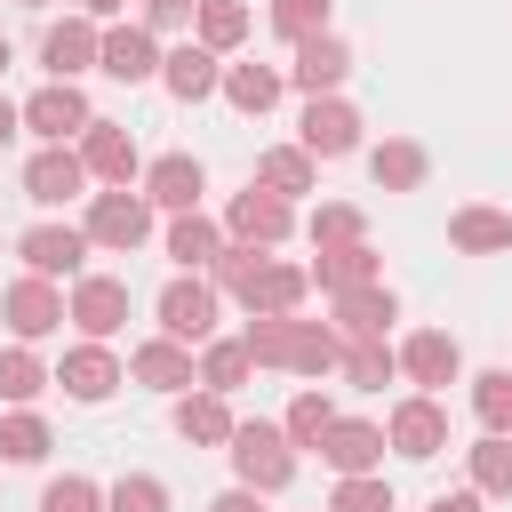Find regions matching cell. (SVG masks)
<instances>
[{"label":"cell","instance_id":"83f0119b","mask_svg":"<svg viewBox=\"0 0 512 512\" xmlns=\"http://www.w3.org/2000/svg\"><path fill=\"white\" fill-rule=\"evenodd\" d=\"M424 168H432V160H424V144H416V136H384V144L368 152L376 192H416V184H424Z\"/></svg>","mask_w":512,"mask_h":512},{"label":"cell","instance_id":"3957f363","mask_svg":"<svg viewBox=\"0 0 512 512\" xmlns=\"http://www.w3.org/2000/svg\"><path fill=\"white\" fill-rule=\"evenodd\" d=\"M288 232H296V208H288L280 192H264V184L232 192V208H224V240H240V248H280Z\"/></svg>","mask_w":512,"mask_h":512},{"label":"cell","instance_id":"52a82bcc","mask_svg":"<svg viewBox=\"0 0 512 512\" xmlns=\"http://www.w3.org/2000/svg\"><path fill=\"white\" fill-rule=\"evenodd\" d=\"M120 320H128V280H120V272H80V280H72V328H80L88 344H112Z\"/></svg>","mask_w":512,"mask_h":512},{"label":"cell","instance_id":"d4e9b609","mask_svg":"<svg viewBox=\"0 0 512 512\" xmlns=\"http://www.w3.org/2000/svg\"><path fill=\"white\" fill-rule=\"evenodd\" d=\"M232 432H240V416H232V400L224 392H184L176 400V440H192V448H232Z\"/></svg>","mask_w":512,"mask_h":512},{"label":"cell","instance_id":"ee69618b","mask_svg":"<svg viewBox=\"0 0 512 512\" xmlns=\"http://www.w3.org/2000/svg\"><path fill=\"white\" fill-rule=\"evenodd\" d=\"M328 512H392V488H384V472H360V480H336V496H328Z\"/></svg>","mask_w":512,"mask_h":512},{"label":"cell","instance_id":"484cf974","mask_svg":"<svg viewBox=\"0 0 512 512\" xmlns=\"http://www.w3.org/2000/svg\"><path fill=\"white\" fill-rule=\"evenodd\" d=\"M80 160H88V176H104L112 192H128V176H136V136H128V128H112V120H88Z\"/></svg>","mask_w":512,"mask_h":512},{"label":"cell","instance_id":"60d3db41","mask_svg":"<svg viewBox=\"0 0 512 512\" xmlns=\"http://www.w3.org/2000/svg\"><path fill=\"white\" fill-rule=\"evenodd\" d=\"M104 512H168V480H152V472H120V480L104 488Z\"/></svg>","mask_w":512,"mask_h":512},{"label":"cell","instance_id":"6da1fadb","mask_svg":"<svg viewBox=\"0 0 512 512\" xmlns=\"http://www.w3.org/2000/svg\"><path fill=\"white\" fill-rule=\"evenodd\" d=\"M240 344H248L256 368H288V376H328L344 360V336L328 320H296V312L288 320H248Z\"/></svg>","mask_w":512,"mask_h":512},{"label":"cell","instance_id":"74e56055","mask_svg":"<svg viewBox=\"0 0 512 512\" xmlns=\"http://www.w3.org/2000/svg\"><path fill=\"white\" fill-rule=\"evenodd\" d=\"M304 232H312V248H352V240H368V216L352 200H320Z\"/></svg>","mask_w":512,"mask_h":512},{"label":"cell","instance_id":"277c9868","mask_svg":"<svg viewBox=\"0 0 512 512\" xmlns=\"http://www.w3.org/2000/svg\"><path fill=\"white\" fill-rule=\"evenodd\" d=\"M80 232H88V248L128 256V248H144V232H152V200H144V192H96Z\"/></svg>","mask_w":512,"mask_h":512},{"label":"cell","instance_id":"7a4b0ae2","mask_svg":"<svg viewBox=\"0 0 512 512\" xmlns=\"http://www.w3.org/2000/svg\"><path fill=\"white\" fill-rule=\"evenodd\" d=\"M232 472H240V488H256V496H280L288 480H296V448H288V432L280 424H264V416H248L240 432H232Z\"/></svg>","mask_w":512,"mask_h":512},{"label":"cell","instance_id":"d6986e66","mask_svg":"<svg viewBox=\"0 0 512 512\" xmlns=\"http://www.w3.org/2000/svg\"><path fill=\"white\" fill-rule=\"evenodd\" d=\"M16 256H24V272H40V280H64V272H80V256H88V232H80V224H32V232L16 240Z\"/></svg>","mask_w":512,"mask_h":512},{"label":"cell","instance_id":"30bf717a","mask_svg":"<svg viewBox=\"0 0 512 512\" xmlns=\"http://www.w3.org/2000/svg\"><path fill=\"white\" fill-rule=\"evenodd\" d=\"M384 440H392V448H400L408 464H424V456H440V448H448V408H440L432 392H408V400L392 408Z\"/></svg>","mask_w":512,"mask_h":512},{"label":"cell","instance_id":"7402d4cb","mask_svg":"<svg viewBox=\"0 0 512 512\" xmlns=\"http://www.w3.org/2000/svg\"><path fill=\"white\" fill-rule=\"evenodd\" d=\"M376 280H384V256H376L368 240H352V248H312V288L352 296V288H376Z\"/></svg>","mask_w":512,"mask_h":512},{"label":"cell","instance_id":"8992f818","mask_svg":"<svg viewBox=\"0 0 512 512\" xmlns=\"http://www.w3.org/2000/svg\"><path fill=\"white\" fill-rule=\"evenodd\" d=\"M160 336H176V344H208V336H216V280L176 272V280L160 288Z\"/></svg>","mask_w":512,"mask_h":512},{"label":"cell","instance_id":"816d5d0a","mask_svg":"<svg viewBox=\"0 0 512 512\" xmlns=\"http://www.w3.org/2000/svg\"><path fill=\"white\" fill-rule=\"evenodd\" d=\"M24 8H48V0H24Z\"/></svg>","mask_w":512,"mask_h":512},{"label":"cell","instance_id":"8d00e7d4","mask_svg":"<svg viewBox=\"0 0 512 512\" xmlns=\"http://www.w3.org/2000/svg\"><path fill=\"white\" fill-rule=\"evenodd\" d=\"M200 48H216V56H232L240 40H248V0H200Z\"/></svg>","mask_w":512,"mask_h":512},{"label":"cell","instance_id":"8fae6325","mask_svg":"<svg viewBox=\"0 0 512 512\" xmlns=\"http://www.w3.org/2000/svg\"><path fill=\"white\" fill-rule=\"evenodd\" d=\"M88 96L72 88V80H48L40 96H24V128L40 136V144H64V136H88Z\"/></svg>","mask_w":512,"mask_h":512},{"label":"cell","instance_id":"e575fe53","mask_svg":"<svg viewBox=\"0 0 512 512\" xmlns=\"http://www.w3.org/2000/svg\"><path fill=\"white\" fill-rule=\"evenodd\" d=\"M336 368H344V384H352V392H384V384L400 376V352H392V344H344V360H336Z\"/></svg>","mask_w":512,"mask_h":512},{"label":"cell","instance_id":"f6af8a7d","mask_svg":"<svg viewBox=\"0 0 512 512\" xmlns=\"http://www.w3.org/2000/svg\"><path fill=\"white\" fill-rule=\"evenodd\" d=\"M200 16V0H144V24L152 32H176V24H192Z\"/></svg>","mask_w":512,"mask_h":512},{"label":"cell","instance_id":"603a6c76","mask_svg":"<svg viewBox=\"0 0 512 512\" xmlns=\"http://www.w3.org/2000/svg\"><path fill=\"white\" fill-rule=\"evenodd\" d=\"M400 376H408V384H424V392H432V384H456V376H464L456 336H448V328H416V336L400 344Z\"/></svg>","mask_w":512,"mask_h":512},{"label":"cell","instance_id":"681fc988","mask_svg":"<svg viewBox=\"0 0 512 512\" xmlns=\"http://www.w3.org/2000/svg\"><path fill=\"white\" fill-rule=\"evenodd\" d=\"M80 8H88V16H120V0H80Z\"/></svg>","mask_w":512,"mask_h":512},{"label":"cell","instance_id":"f546056e","mask_svg":"<svg viewBox=\"0 0 512 512\" xmlns=\"http://www.w3.org/2000/svg\"><path fill=\"white\" fill-rule=\"evenodd\" d=\"M224 104L248 112V120H264L280 104V64H224Z\"/></svg>","mask_w":512,"mask_h":512},{"label":"cell","instance_id":"d6a6232c","mask_svg":"<svg viewBox=\"0 0 512 512\" xmlns=\"http://www.w3.org/2000/svg\"><path fill=\"white\" fill-rule=\"evenodd\" d=\"M248 376H256V360H248V344H240V336H208V344H200V384H208V392H224V400H232Z\"/></svg>","mask_w":512,"mask_h":512},{"label":"cell","instance_id":"7c38bea8","mask_svg":"<svg viewBox=\"0 0 512 512\" xmlns=\"http://www.w3.org/2000/svg\"><path fill=\"white\" fill-rule=\"evenodd\" d=\"M96 56H104L96 16H64V24H48V32H40V64H48V80H80Z\"/></svg>","mask_w":512,"mask_h":512},{"label":"cell","instance_id":"836d02e7","mask_svg":"<svg viewBox=\"0 0 512 512\" xmlns=\"http://www.w3.org/2000/svg\"><path fill=\"white\" fill-rule=\"evenodd\" d=\"M328 424H336V408H328V392H320V384H304V392L288 400V416H280L288 448H320V440H328Z\"/></svg>","mask_w":512,"mask_h":512},{"label":"cell","instance_id":"5bb4252c","mask_svg":"<svg viewBox=\"0 0 512 512\" xmlns=\"http://www.w3.org/2000/svg\"><path fill=\"white\" fill-rule=\"evenodd\" d=\"M200 192H208V168H200L192 152H160V160L144 168V200H152V208H168V216H192V208H200Z\"/></svg>","mask_w":512,"mask_h":512},{"label":"cell","instance_id":"bcb514c9","mask_svg":"<svg viewBox=\"0 0 512 512\" xmlns=\"http://www.w3.org/2000/svg\"><path fill=\"white\" fill-rule=\"evenodd\" d=\"M208 512H264V496H256V488H224Z\"/></svg>","mask_w":512,"mask_h":512},{"label":"cell","instance_id":"4316f807","mask_svg":"<svg viewBox=\"0 0 512 512\" xmlns=\"http://www.w3.org/2000/svg\"><path fill=\"white\" fill-rule=\"evenodd\" d=\"M248 184H264L280 200H304V192H320V160L304 144H272V152H256V176Z\"/></svg>","mask_w":512,"mask_h":512},{"label":"cell","instance_id":"f35d334b","mask_svg":"<svg viewBox=\"0 0 512 512\" xmlns=\"http://www.w3.org/2000/svg\"><path fill=\"white\" fill-rule=\"evenodd\" d=\"M472 488L480 496H512V432L472 440Z\"/></svg>","mask_w":512,"mask_h":512},{"label":"cell","instance_id":"9c48e42d","mask_svg":"<svg viewBox=\"0 0 512 512\" xmlns=\"http://www.w3.org/2000/svg\"><path fill=\"white\" fill-rule=\"evenodd\" d=\"M296 144H304L312 160H344V152L360 144V112H352L344 96H304V120H296Z\"/></svg>","mask_w":512,"mask_h":512},{"label":"cell","instance_id":"b9f144b4","mask_svg":"<svg viewBox=\"0 0 512 512\" xmlns=\"http://www.w3.org/2000/svg\"><path fill=\"white\" fill-rule=\"evenodd\" d=\"M40 512H104V488L88 472H64V480L40 488Z\"/></svg>","mask_w":512,"mask_h":512},{"label":"cell","instance_id":"2e32d148","mask_svg":"<svg viewBox=\"0 0 512 512\" xmlns=\"http://www.w3.org/2000/svg\"><path fill=\"white\" fill-rule=\"evenodd\" d=\"M128 376H136L144 392H168V400H184V392L200 384V368H192V352H184L176 336H152V344H136V352H128Z\"/></svg>","mask_w":512,"mask_h":512},{"label":"cell","instance_id":"5b68a950","mask_svg":"<svg viewBox=\"0 0 512 512\" xmlns=\"http://www.w3.org/2000/svg\"><path fill=\"white\" fill-rule=\"evenodd\" d=\"M232 296L248 304V320H288V312L312 296V272H304V264H272V256H256L248 280H240Z\"/></svg>","mask_w":512,"mask_h":512},{"label":"cell","instance_id":"4fadbf2b","mask_svg":"<svg viewBox=\"0 0 512 512\" xmlns=\"http://www.w3.org/2000/svg\"><path fill=\"white\" fill-rule=\"evenodd\" d=\"M80 184H88V160H80V152H64V144H40V152L24 160V200H40V208L80 200Z\"/></svg>","mask_w":512,"mask_h":512},{"label":"cell","instance_id":"cb8c5ba5","mask_svg":"<svg viewBox=\"0 0 512 512\" xmlns=\"http://www.w3.org/2000/svg\"><path fill=\"white\" fill-rule=\"evenodd\" d=\"M120 376H128V368L112 360V344H72V352H64V368H56V384H64L72 400H88V408H96V400H112V392H120Z\"/></svg>","mask_w":512,"mask_h":512},{"label":"cell","instance_id":"f1b7e54d","mask_svg":"<svg viewBox=\"0 0 512 512\" xmlns=\"http://www.w3.org/2000/svg\"><path fill=\"white\" fill-rule=\"evenodd\" d=\"M448 240L464 256H512V216L504 208H456L448 216Z\"/></svg>","mask_w":512,"mask_h":512},{"label":"cell","instance_id":"7dc6e473","mask_svg":"<svg viewBox=\"0 0 512 512\" xmlns=\"http://www.w3.org/2000/svg\"><path fill=\"white\" fill-rule=\"evenodd\" d=\"M480 504H488L480 488H456V496H432V512H480Z\"/></svg>","mask_w":512,"mask_h":512},{"label":"cell","instance_id":"e0dca14e","mask_svg":"<svg viewBox=\"0 0 512 512\" xmlns=\"http://www.w3.org/2000/svg\"><path fill=\"white\" fill-rule=\"evenodd\" d=\"M384 424H368V416H336L328 424V440H320V456L344 472V480H360V472H384Z\"/></svg>","mask_w":512,"mask_h":512},{"label":"cell","instance_id":"4dcf8cb0","mask_svg":"<svg viewBox=\"0 0 512 512\" xmlns=\"http://www.w3.org/2000/svg\"><path fill=\"white\" fill-rule=\"evenodd\" d=\"M168 256H176V272H208V264L224 256V224H208L200 208L176 216V224H168Z\"/></svg>","mask_w":512,"mask_h":512},{"label":"cell","instance_id":"9a60e30c","mask_svg":"<svg viewBox=\"0 0 512 512\" xmlns=\"http://www.w3.org/2000/svg\"><path fill=\"white\" fill-rule=\"evenodd\" d=\"M336 304V336L344 344H384L392 336V320H400V296L376 280V288H352V296H328Z\"/></svg>","mask_w":512,"mask_h":512},{"label":"cell","instance_id":"c3c4849f","mask_svg":"<svg viewBox=\"0 0 512 512\" xmlns=\"http://www.w3.org/2000/svg\"><path fill=\"white\" fill-rule=\"evenodd\" d=\"M16 128H24V104H8V96H0V152H8V136H16Z\"/></svg>","mask_w":512,"mask_h":512},{"label":"cell","instance_id":"1f68e13d","mask_svg":"<svg viewBox=\"0 0 512 512\" xmlns=\"http://www.w3.org/2000/svg\"><path fill=\"white\" fill-rule=\"evenodd\" d=\"M48 384H56V368H48L32 344H8V352H0V400H8V408H32Z\"/></svg>","mask_w":512,"mask_h":512},{"label":"cell","instance_id":"ba28073f","mask_svg":"<svg viewBox=\"0 0 512 512\" xmlns=\"http://www.w3.org/2000/svg\"><path fill=\"white\" fill-rule=\"evenodd\" d=\"M0 312H8L16 344H40V336H56V328L72 320V304H64V296H56V280H40V272H24V280L0 296Z\"/></svg>","mask_w":512,"mask_h":512},{"label":"cell","instance_id":"ab89813d","mask_svg":"<svg viewBox=\"0 0 512 512\" xmlns=\"http://www.w3.org/2000/svg\"><path fill=\"white\" fill-rule=\"evenodd\" d=\"M472 408L488 432H512V368H480L472 376Z\"/></svg>","mask_w":512,"mask_h":512},{"label":"cell","instance_id":"ffe728a7","mask_svg":"<svg viewBox=\"0 0 512 512\" xmlns=\"http://www.w3.org/2000/svg\"><path fill=\"white\" fill-rule=\"evenodd\" d=\"M344 72H352V48H344L336 32H312V40H296V64H288V80H296L304 96H336V88H344Z\"/></svg>","mask_w":512,"mask_h":512},{"label":"cell","instance_id":"44dd1931","mask_svg":"<svg viewBox=\"0 0 512 512\" xmlns=\"http://www.w3.org/2000/svg\"><path fill=\"white\" fill-rule=\"evenodd\" d=\"M160 88H168L176 104H200V96H216V88H224V64H216V48H200V40L168 48V56H160Z\"/></svg>","mask_w":512,"mask_h":512},{"label":"cell","instance_id":"7bdbcfd3","mask_svg":"<svg viewBox=\"0 0 512 512\" xmlns=\"http://www.w3.org/2000/svg\"><path fill=\"white\" fill-rule=\"evenodd\" d=\"M328 8L336 0H272V32L280 40H312V32H328Z\"/></svg>","mask_w":512,"mask_h":512},{"label":"cell","instance_id":"ac0fdd59","mask_svg":"<svg viewBox=\"0 0 512 512\" xmlns=\"http://www.w3.org/2000/svg\"><path fill=\"white\" fill-rule=\"evenodd\" d=\"M96 72H112V80H160V40H152V24H104V56H96Z\"/></svg>","mask_w":512,"mask_h":512},{"label":"cell","instance_id":"d590c367","mask_svg":"<svg viewBox=\"0 0 512 512\" xmlns=\"http://www.w3.org/2000/svg\"><path fill=\"white\" fill-rule=\"evenodd\" d=\"M56 448V432H48V416H32V408H16V416H0V456L8 464H40Z\"/></svg>","mask_w":512,"mask_h":512},{"label":"cell","instance_id":"f907efd6","mask_svg":"<svg viewBox=\"0 0 512 512\" xmlns=\"http://www.w3.org/2000/svg\"><path fill=\"white\" fill-rule=\"evenodd\" d=\"M8 64H16V48H8V32H0V72H8Z\"/></svg>","mask_w":512,"mask_h":512}]
</instances>
